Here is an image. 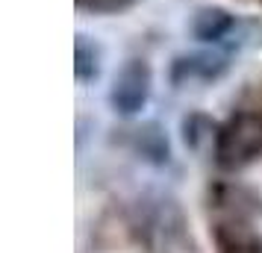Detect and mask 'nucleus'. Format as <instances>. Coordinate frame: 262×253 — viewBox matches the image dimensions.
Wrapping results in <instances>:
<instances>
[{
  "instance_id": "nucleus-3",
  "label": "nucleus",
  "mask_w": 262,
  "mask_h": 253,
  "mask_svg": "<svg viewBox=\"0 0 262 253\" xmlns=\"http://www.w3.org/2000/svg\"><path fill=\"white\" fill-rule=\"evenodd\" d=\"M215 241H218V253H262V241L250 229L236 227V224L218 227Z\"/></svg>"
},
{
  "instance_id": "nucleus-2",
  "label": "nucleus",
  "mask_w": 262,
  "mask_h": 253,
  "mask_svg": "<svg viewBox=\"0 0 262 253\" xmlns=\"http://www.w3.org/2000/svg\"><path fill=\"white\" fill-rule=\"evenodd\" d=\"M150 95V71L144 62H130L124 65V71L115 77V88H112V106L121 115H133L147 103Z\"/></svg>"
},
{
  "instance_id": "nucleus-1",
  "label": "nucleus",
  "mask_w": 262,
  "mask_h": 253,
  "mask_svg": "<svg viewBox=\"0 0 262 253\" xmlns=\"http://www.w3.org/2000/svg\"><path fill=\"white\" fill-rule=\"evenodd\" d=\"M262 156V115L238 112L218 130L215 159L227 171H238Z\"/></svg>"
},
{
  "instance_id": "nucleus-4",
  "label": "nucleus",
  "mask_w": 262,
  "mask_h": 253,
  "mask_svg": "<svg viewBox=\"0 0 262 253\" xmlns=\"http://www.w3.org/2000/svg\"><path fill=\"white\" fill-rule=\"evenodd\" d=\"M230 30V18L224 12H203L198 18V24H194V33L203 38V41H212V38H221Z\"/></svg>"
}]
</instances>
